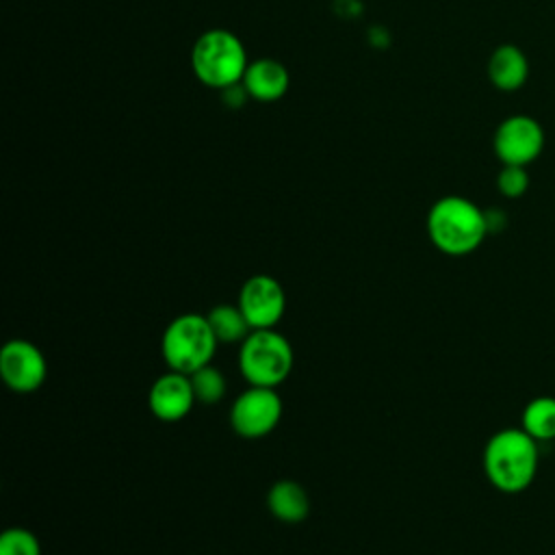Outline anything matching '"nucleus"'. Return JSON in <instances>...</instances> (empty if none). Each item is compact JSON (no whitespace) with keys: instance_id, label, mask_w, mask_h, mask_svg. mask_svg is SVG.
<instances>
[{"instance_id":"obj_1","label":"nucleus","mask_w":555,"mask_h":555,"mask_svg":"<svg viewBox=\"0 0 555 555\" xmlns=\"http://www.w3.org/2000/svg\"><path fill=\"white\" fill-rule=\"evenodd\" d=\"M486 479L505 494L527 490L540 466V442L522 427H505L494 431L483 447Z\"/></svg>"},{"instance_id":"obj_2","label":"nucleus","mask_w":555,"mask_h":555,"mask_svg":"<svg viewBox=\"0 0 555 555\" xmlns=\"http://www.w3.org/2000/svg\"><path fill=\"white\" fill-rule=\"evenodd\" d=\"M427 236L444 256H468L490 234L486 210L462 195L436 199L427 212Z\"/></svg>"},{"instance_id":"obj_3","label":"nucleus","mask_w":555,"mask_h":555,"mask_svg":"<svg viewBox=\"0 0 555 555\" xmlns=\"http://www.w3.org/2000/svg\"><path fill=\"white\" fill-rule=\"evenodd\" d=\"M247 50L243 41L225 28L204 30L191 48L195 78L210 89H232L247 72Z\"/></svg>"},{"instance_id":"obj_4","label":"nucleus","mask_w":555,"mask_h":555,"mask_svg":"<svg viewBox=\"0 0 555 555\" xmlns=\"http://www.w3.org/2000/svg\"><path fill=\"white\" fill-rule=\"evenodd\" d=\"M219 347L206 314L184 312L171 319L160 336V353L169 371L184 375L195 373L197 369L212 362V356Z\"/></svg>"},{"instance_id":"obj_5","label":"nucleus","mask_w":555,"mask_h":555,"mask_svg":"<svg viewBox=\"0 0 555 555\" xmlns=\"http://www.w3.org/2000/svg\"><path fill=\"white\" fill-rule=\"evenodd\" d=\"M295 351L275 327L251 330L238 345V371L249 386L278 388L293 371Z\"/></svg>"},{"instance_id":"obj_6","label":"nucleus","mask_w":555,"mask_h":555,"mask_svg":"<svg viewBox=\"0 0 555 555\" xmlns=\"http://www.w3.org/2000/svg\"><path fill=\"white\" fill-rule=\"evenodd\" d=\"M282 397L275 388L249 386L230 405V425L243 438L271 434L282 418Z\"/></svg>"},{"instance_id":"obj_7","label":"nucleus","mask_w":555,"mask_h":555,"mask_svg":"<svg viewBox=\"0 0 555 555\" xmlns=\"http://www.w3.org/2000/svg\"><path fill=\"white\" fill-rule=\"evenodd\" d=\"M544 128L531 115L505 117L492 137V150L501 165H531L544 150Z\"/></svg>"},{"instance_id":"obj_8","label":"nucleus","mask_w":555,"mask_h":555,"mask_svg":"<svg viewBox=\"0 0 555 555\" xmlns=\"http://www.w3.org/2000/svg\"><path fill=\"white\" fill-rule=\"evenodd\" d=\"M0 375L13 392L30 395L46 382V356L35 343L26 338H11L0 351Z\"/></svg>"},{"instance_id":"obj_9","label":"nucleus","mask_w":555,"mask_h":555,"mask_svg":"<svg viewBox=\"0 0 555 555\" xmlns=\"http://www.w3.org/2000/svg\"><path fill=\"white\" fill-rule=\"evenodd\" d=\"M236 304L251 330H271L284 317L286 293L273 275L258 273L243 282Z\"/></svg>"},{"instance_id":"obj_10","label":"nucleus","mask_w":555,"mask_h":555,"mask_svg":"<svg viewBox=\"0 0 555 555\" xmlns=\"http://www.w3.org/2000/svg\"><path fill=\"white\" fill-rule=\"evenodd\" d=\"M197 403L191 377L178 371H169L154 379L147 392L150 412L167 423L182 421Z\"/></svg>"},{"instance_id":"obj_11","label":"nucleus","mask_w":555,"mask_h":555,"mask_svg":"<svg viewBox=\"0 0 555 555\" xmlns=\"http://www.w3.org/2000/svg\"><path fill=\"white\" fill-rule=\"evenodd\" d=\"M291 85L288 69L275 59H256L247 65L243 76V89L258 102L280 100Z\"/></svg>"},{"instance_id":"obj_12","label":"nucleus","mask_w":555,"mask_h":555,"mask_svg":"<svg viewBox=\"0 0 555 555\" xmlns=\"http://www.w3.org/2000/svg\"><path fill=\"white\" fill-rule=\"evenodd\" d=\"M488 80L499 91H518L529 78V61L525 52L514 43L496 46L486 65Z\"/></svg>"},{"instance_id":"obj_13","label":"nucleus","mask_w":555,"mask_h":555,"mask_svg":"<svg viewBox=\"0 0 555 555\" xmlns=\"http://www.w3.org/2000/svg\"><path fill=\"white\" fill-rule=\"evenodd\" d=\"M267 507L271 516L282 522H301L310 512V499L297 481L282 479L271 486L267 494Z\"/></svg>"},{"instance_id":"obj_14","label":"nucleus","mask_w":555,"mask_h":555,"mask_svg":"<svg viewBox=\"0 0 555 555\" xmlns=\"http://www.w3.org/2000/svg\"><path fill=\"white\" fill-rule=\"evenodd\" d=\"M208 323H210V330L215 334V338L225 345H241L249 332H251V325L247 323L245 314L241 312L238 304H219L215 306L208 314H206Z\"/></svg>"},{"instance_id":"obj_15","label":"nucleus","mask_w":555,"mask_h":555,"mask_svg":"<svg viewBox=\"0 0 555 555\" xmlns=\"http://www.w3.org/2000/svg\"><path fill=\"white\" fill-rule=\"evenodd\" d=\"M520 427L538 442L555 440V397L540 395L527 401L520 412Z\"/></svg>"},{"instance_id":"obj_16","label":"nucleus","mask_w":555,"mask_h":555,"mask_svg":"<svg viewBox=\"0 0 555 555\" xmlns=\"http://www.w3.org/2000/svg\"><path fill=\"white\" fill-rule=\"evenodd\" d=\"M189 377H191V386H193L197 403L212 405V403H219L223 399L228 382H225L223 373L217 366H212V362L197 369Z\"/></svg>"},{"instance_id":"obj_17","label":"nucleus","mask_w":555,"mask_h":555,"mask_svg":"<svg viewBox=\"0 0 555 555\" xmlns=\"http://www.w3.org/2000/svg\"><path fill=\"white\" fill-rule=\"evenodd\" d=\"M0 555H41L39 538L24 527H9L0 535Z\"/></svg>"},{"instance_id":"obj_18","label":"nucleus","mask_w":555,"mask_h":555,"mask_svg":"<svg viewBox=\"0 0 555 555\" xmlns=\"http://www.w3.org/2000/svg\"><path fill=\"white\" fill-rule=\"evenodd\" d=\"M529 182L531 180H529L527 167H520V165H503L501 171L496 173V189L507 199L522 197L529 189Z\"/></svg>"}]
</instances>
